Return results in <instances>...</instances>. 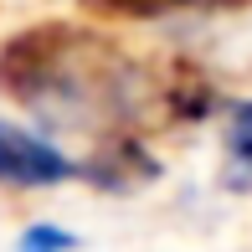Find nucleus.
<instances>
[{
    "mask_svg": "<svg viewBox=\"0 0 252 252\" xmlns=\"http://www.w3.org/2000/svg\"><path fill=\"white\" fill-rule=\"evenodd\" d=\"M0 88L36 119L88 124L98 134H124L150 103V77L119 47L67 26L21 31L0 52Z\"/></svg>",
    "mask_w": 252,
    "mask_h": 252,
    "instance_id": "obj_1",
    "label": "nucleus"
},
{
    "mask_svg": "<svg viewBox=\"0 0 252 252\" xmlns=\"http://www.w3.org/2000/svg\"><path fill=\"white\" fill-rule=\"evenodd\" d=\"M77 175V159L41 129L0 119V186L10 190H57Z\"/></svg>",
    "mask_w": 252,
    "mask_h": 252,
    "instance_id": "obj_2",
    "label": "nucleus"
},
{
    "mask_svg": "<svg viewBox=\"0 0 252 252\" xmlns=\"http://www.w3.org/2000/svg\"><path fill=\"white\" fill-rule=\"evenodd\" d=\"M226 159L237 175H252V103H232L226 113Z\"/></svg>",
    "mask_w": 252,
    "mask_h": 252,
    "instance_id": "obj_3",
    "label": "nucleus"
},
{
    "mask_svg": "<svg viewBox=\"0 0 252 252\" xmlns=\"http://www.w3.org/2000/svg\"><path fill=\"white\" fill-rule=\"evenodd\" d=\"M16 252H77V232H67L57 221H31L16 237Z\"/></svg>",
    "mask_w": 252,
    "mask_h": 252,
    "instance_id": "obj_4",
    "label": "nucleus"
},
{
    "mask_svg": "<svg viewBox=\"0 0 252 252\" xmlns=\"http://www.w3.org/2000/svg\"><path fill=\"white\" fill-rule=\"evenodd\" d=\"M190 5H232V0H190Z\"/></svg>",
    "mask_w": 252,
    "mask_h": 252,
    "instance_id": "obj_5",
    "label": "nucleus"
}]
</instances>
